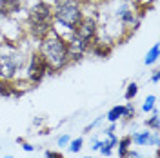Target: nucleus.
<instances>
[{
  "mask_svg": "<svg viewBox=\"0 0 160 158\" xmlns=\"http://www.w3.org/2000/svg\"><path fill=\"white\" fill-rule=\"evenodd\" d=\"M82 0H55L53 2V31L62 38H68L84 18Z\"/></svg>",
  "mask_w": 160,
  "mask_h": 158,
  "instance_id": "nucleus-1",
  "label": "nucleus"
},
{
  "mask_svg": "<svg viewBox=\"0 0 160 158\" xmlns=\"http://www.w3.org/2000/svg\"><path fill=\"white\" fill-rule=\"evenodd\" d=\"M40 55L46 58L48 66H49L51 73L62 71L66 66H69V51H68V42L66 38H62L60 35H57L55 31H51L49 35L44 40H40Z\"/></svg>",
  "mask_w": 160,
  "mask_h": 158,
  "instance_id": "nucleus-2",
  "label": "nucleus"
},
{
  "mask_svg": "<svg viewBox=\"0 0 160 158\" xmlns=\"http://www.w3.org/2000/svg\"><path fill=\"white\" fill-rule=\"evenodd\" d=\"M53 31V6L46 0H38L28 13V33L33 40H44Z\"/></svg>",
  "mask_w": 160,
  "mask_h": 158,
  "instance_id": "nucleus-3",
  "label": "nucleus"
},
{
  "mask_svg": "<svg viewBox=\"0 0 160 158\" xmlns=\"http://www.w3.org/2000/svg\"><path fill=\"white\" fill-rule=\"evenodd\" d=\"M24 57L20 55L17 47L6 42L0 46V78L13 82L15 78H18V73L24 67Z\"/></svg>",
  "mask_w": 160,
  "mask_h": 158,
  "instance_id": "nucleus-4",
  "label": "nucleus"
},
{
  "mask_svg": "<svg viewBox=\"0 0 160 158\" xmlns=\"http://www.w3.org/2000/svg\"><path fill=\"white\" fill-rule=\"evenodd\" d=\"M51 69L48 66L46 58L40 55V51H33L29 57V64H28V75H26V80L29 82L31 86H37L42 80L46 78V75H49Z\"/></svg>",
  "mask_w": 160,
  "mask_h": 158,
  "instance_id": "nucleus-5",
  "label": "nucleus"
},
{
  "mask_svg": "<svg viewBox=\"0 0 160 158\" xmlns=\"http://www.w3.org/2000/svg\"><path fill=\"white\" fill-rule=\"evenodd\" d=\"M98 22L93 15H84V18L78 22V26L73 29V35L78 37V38L86 40V42H93V38L98 35Z\"/></svg>",
  "mask_w": 160,
  "mask_h": 158,
  "instance_id": "nucleus-6",
  "label": "nucleus"
},
{
  "mask_svg": "<svg viewBox=\"0 0 160 158\" xmlns=\"http://www.w3.org/2000/svg\"><path fill=\"white\" fill-rule=\"evenodd\" d=\"M113 42L111 40H104L102 37H95L93 42H91L89 46V53L91 55H95V57H98V58H108L111 55V51H113Z\"/></svg>",
  "mask_w": 160,
  "mask_h": 158,
  "instance_id": "nucleus-7",
  "label": "nucleus"
},
{
  "mask_svg": "<svg viewBox=\"0 0 160 158\" xmlns=\"http://www.w3.org/2000/svg\"><path fill=\"white\" fill-rule=\"evenodd\" d=\"M24 6V0H0V17L11 18L15 17Z\"/></svg>",
  "mask_w": 160,
  "mask_h": 158,
  "instance_id": "nucleus-8",
  "label": "nucleus"
},
{
  "mask_svg": "<svg viewBox=\"0 0 160 158\" xmlns=\"http://www.w3.org/2000/svg\"><path fill=\"white\" fill-rule=\"evenodd\" d=\"M117 142H118V136H117L115 133H111V135H106V136L102 138V144H100L98 153L102 155V156H111V155L115 153Z\"/></svg>",
  "mask_w": 160,
  "mask_h": 158,
  "instance_id": "nucleus-9",
  "label": "nucleus"
},
{
  "mask_svg": "<svg viewBox=\"0 0 160 158\" xmlns=\"http://www.w3.org/2000/svg\"><path fill=\"white\" fill-rule=\"evenodd\" d=\"M149 136H151V131L149 129H144V131H135L133 136H131V142L138 147H148L149 146Z\"/></svg>",
  "mask_w": 160,
  "mask_h": 158,
  "instance_id": "nucleus-10",
  "label": "nucleus"
},
{
  "mask_svg": "<svg viewBox=\"0 0 160 158\" xmlns=\"http://www.w3.org/2000/svg\"><path fill=\"white\" fill-rule=\"evenodd\" d=\"M122 115H124V104H118V106H113V107L106 113L104 118L108 120L109 124H118L122 120Z\"/></svg>",
  "mask_w": 160,
  "mask_h": 158,
  "instance_id": "nucleus-11",
  "label": "nucleus"
},
{
  "mask_svg": "<svg viewBox=\"0 0 160 158\" xmlns=\"http://www.w3.org/2000/svg\"><path fill=\"white\" fill-rule=\"evenodd\" d=\"M131 136L128 135V136H122V138H118V142H117V155H118V158H126L128 156V153H129L131 149Z\"/></svg>",
  "mask_w": 160,
  "mask_h": 158,
  "instance_id": "nucleus-12",
  "label": "nucleus"
},
{
  "mask_svg": "<svg viewBox=\"0 0 160 158\" xmlns=\"http://www.w3.org/2000/svg\"><path fill=\"white\" fill-rule=\"evenodd\" d=\"M0 96H4V98L17 96L15 84H13V82H9V80H2V78H0Z\"/></svg>",
  "mask_w": 160,
  "mask_h": 158,
  "instance_id": "nucleus-13",
  "label": "nucleus"
},
{
  "mask_svg": "<svg viewBox=\"0 0 160 158\" xmlns=\"http://www.w3.org/2000/svg\"><path fill=\"white\" fill-rule=\"evenodd\" d=\"M146 127L149 131H158L160 129V115H158V109L157 107L151 111V116L146 118Z\"/></svg>",
  "mask_w": 160,
  "mask_h": 158,
  "instance_id": "nucleus-14",
  "label": "nucleus"
},
{
  "mask_svg": "<svg viewBox=\"0 0 160 158\" xmlns=\"http://www.w3.org/2000/svg\"><path fill=\"white\" fill-rule=\"evenodd\" d=\"M158 62V44H153L151 49L146 53V58H144V64L146 66H153Z\"/></svg>",
  "mask_w": 160,
  "mask_h": 158,
  "instance_id": "nucleus-15",
  "label": "nucleus"
},
{
  "mask_svg": "<svg viewBox=\"0 0 160 158\" xmlns=\"http://www.w3.org/2000/svg\"><path fill=\"white\" fill-rule=\"evenodd\" d=\"M155 107H157V95H148L144 98V102H142V113L149 115Z\"/></svg>",
  "mask_w": 160,
  "mask_h": 158,
  "instance_id": "nucleus-16",
  "label": "nucleus"
},
{
  "mask_svg": "<svg viewBox=\"0 0 160 158\" xmlns=\"http://www.w3.org/2000/svg\"><path fill=\"white\" fill-rule=\"evenodd\" d=\"M137 95H138V84L137 82H129L128 87H126V93H124V98L128 102H131V100L137 98Z\"/></svg>",
  "mask_w": 160,
  "mask_h": 158,
  "instance_id": "nucleus-17",
  "label": "nucleus"
},
{
  "mask_svg": "<svg viewBox=\"0 0 160 158\" xmlns=\"http://www.w3.org/2000/svg\"><path fill=\"white\" fill-rule=\"evenodd\" d=\"M135 115H137L135 104H133V102H128V104H124V115H122V120L129 122V120L135 118Z\"/></svg>",
  "mask_w": 160,
  "mask_h": 158,
  "instance_id": "nucleus-18",
  "label": "nucleus"
},
{
  "mask_svg": "<svg viewBox=\"0 0 160 158\" xmlns=\"http://www.w3.org/2000/svg\"><path fill=\"white\" fill-rule=\"evenodd\" d=\"M82 147H84V136H78V138H71V142L68 144V149H69L73 155H77V153H80L82 151Z\"/></svg>",
  "mask_w": 160,
  "mask_h": 158,
  "instance_id": "nucleus-19",
  "label": "nucleus"
},
{
  "mask_svg": "<svg viewBox=\"0 0 160 158\" xmlns=\"http://www.w3.org/2000/svg\"><path fill=\"white\" fill-rule=\"evenodd\" d=\"M102 120H104V116H98V118L93 120L89 126H86V127H84V135H89V133H91V131H93L95 127H98L100 124H102Z\"/></svg>",
  "mask_w": 160,
  "mask_h": 158,
  "instance_id": "nucleus-20",
  "label": "nucleus"
},
{
  "mask_svg": "<svg viewBox=\"0 0 160 158\" xmlns=\"http://www.w3.org/2000/svg\"><path fill=\"white\" fill-rule=\"evenodd\" d=\"M149 146L157 149L160 147V131H151V136H149Z\"/></svg>",
  "mask_w": 160,
  "mask_h": 158,
  "instance_id": "nucleus-21",
  "label": "nucleus"
},
{
  "mask_svg": "<svg viewBox=\"0 0 160 158\" xmlns=\"http://www.w3.org/2000/svg\"><path fill=\"white\" fill-rule=\"evenodd\" d=\"M71 142V136L69 135H60L58 138H57V144H58L60 147H68V144Z\"/></svg>",
  "mask_w": 160,
  "mask_h": 158,
  "instance_id": "nucleus-22",
  "label": "nucleus"
},
{
  "mask_svg": "<svg viewBox=\"0 0 160 158\" xmlns=\"http://www.w3.org/2000/svg\"><path fill=\"white\" fill-rule=\"evenodd\" d=\"M44 156L46 158H66L60 151H51V149H48V151L44 153Z\"/></svg>",
  "mask_w": 160,
  "mask_h": 158,
  "instance_id": "nucleus-23",
  "label": "nucleus"
},
{
  "mask_svg": "<svg viewBox=\"0 0 160 158\" xmlns=\"http://www.w3.org/2000/svg\"><path fill=\"white\" fill-rule=\"evenodd\" d=\"M126 158H148L146 155H142L140 151H133V149H129V153H128V156Z\"/></svg>",
  "mask_w": 160,
  "mask_h": 158,
  "instance_id": "nucleus-24",
  "label": "nucleus"
},
{
  "mask_svg": "<svg viewBox=\"0 0 160 158\" xmlns=\"http://www.w3.org/2000/svg\"><path fill=\"white\" fill-rule=\"evenodd\" d=\"M115 131H117V124H109L108 127H104V129H102L104 136H106V135H111V133H115Z\"/></svg>",
  "mask_w": 160,
  "mask_h": 158,
  "instance_id": "nucleus-25",
  "label": "nucleus"
},
{
  "mask_svg": "<svg viewBox=\"0 0 160 158\" xmlns=\"http://www.w3.org/2000/svg\"><path fill=\"white\" fill-rule=\"evenodd\" d=\"M100 144H102V138H97V136H95V138L91 140V149H93V151H98Z\"/></svg>",
  "mask_w": 160,
  "mask_h": 158,
  "instance_id": "nucleus-26",
  "label": "nucleus"
},
{
  "mask_svg": "<svg viewBox=\"0 0 160 158\" xmlns=\"http://www.w3.org/2000/svg\"><path fill=\"white\" fill-rule=\"evenodd\" d=\"M20 146H22V149H24L26 153H33V151H35V146H31L29 142H26V140H24V142H22Z\"/></svg>",
  "mask_w": 160,
  "mask_h": 158,
  "instance_id": "nucleus-27",
  "label": "nucleus"
},
{
  "mask_svg": "<svg viewBox=\"0 0 160 158\" xmlns=\"http://www.w3.org/2000/svg\"><path fill=\"white\" fill-rule=\"evenodd\" d=\"M158 80H160V71H153V75H151V82L153 84H158Z\"/></svg>",
  "mask_w": 160,
  "mask_h": 158,
  "instance_id": "nucleus-28",
  "label": "nucleus"
},
{
  "mask_svg": "<svg viewBox=\"0 0 160 158\" xmlns=\"http://www.w3.org/2000/svg\"><path fill=\"white\" fill-rule=\"evenodd\" d=\"M4 158H15L13 155H4Z\"/></svg>",
  "mask_w": 160,
  "mask_h": 158,
  "instance_id": "nucleus-29",
  "label": "nucleus"
},
{
  "mask_svg": "<svg viewBox=\"0 0 160 158\" xmlns=\"http://www.w3.org/2000/svg\"><path fill=\"white\" fill-rule=\"evenodd\" d=\"M84 158H97V156H89V155H88V156H84Z\"/></svg>",
  "mask_w": 160,
  "mask_h": 158,
  "instance_id": "nucleus-30",
  "label": "nucleus"
},
{
  "mask_svg": "<svg viewBox=\"0 0 160 158\" xmlns=\"http://www.w3.org/2000/svg\"><path fill=\"white\" fill-rule=\"evenodd\" d=\"M122 2H133V0H122Z\"/></svg>",
  "mask_w": 160,
  "mask_h": 158,
  "instance_id": "nucleus-31",
  "label": "nucleus"
},
{
  "mask_svg": "<svg viewBox=\"0 0 160 158\" xmlns=\"http://www.w3.org/2000/svg\"><path fill=\"white\" fill-rule=\"evenodd\" d=\"M155 158H157V156H155Z\"/></svg>",
  "mask_w": 160,
  "mask_h": 158,
  "instance_id": "nucleus-32",
  "label": "nucleus"
}]
</instances>
